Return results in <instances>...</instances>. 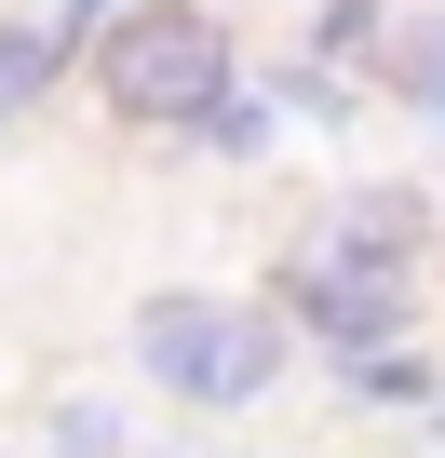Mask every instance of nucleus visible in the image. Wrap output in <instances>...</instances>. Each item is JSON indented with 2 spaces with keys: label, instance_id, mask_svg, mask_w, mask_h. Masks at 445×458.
I'll use <instances>...</instances> for the list:
<instances>
[{
  "label": "nucleus",
  "instance_id": "nucleus-1",
  "mask_svg": "<svg viewBox=\"0 0 445 458\" xmlns=\"http://www.w3.org/2000/svg\"><path fill=\"white\" fill-rule=\"evenodd\" d=\"M405 270H418V189H351V202H338V229L297 257V284H284V297H297V324H311V337H338V351L364 364V351H391V337H405V297H418Z\"/></svg>",
  "mask_w": 445,
  "mask_h": 458
},
{
  "label": "nucleus",
  "instance_id": "nucleus-2",
  "mask_svg": "<svg viewBox=\"0 0 445 458\" xmlns=\"http://www.w3.org/2000/svg\"><path fill=\"white\" fill-rule=\"evenodd\" d=\"M95 95L122 122H202L230 81V28L202 14V0H122V14L95 28Z\"/></svg>",
  "mask_w": 445,
  "mask_h": 458
},
{
  "label": "nucleus",
  "instance_id": "nucleus-3",
  "mask_svg": "<svg viewBox=\"0 0 445 458\" xmlns=\"http://www.w3.org/2000/svg\"><path fill=\"white\" fill-rule=\"evenodd\" d=\"M135 364L175 391V404H257L284 377V324L244 310V297H149L135 310Z\"/></svg>",
  "mask_w": 445,
  "mask_h": 458
},
{
  "label": "nucleus",
  "instance_id": "nucleus-4",
  "mask_svg": "<svg viewBox=\"0 0 445 458\" xmlns=\"http://www.w3.org/2000/svg\"><path fill=\"white\" fill-rule=\"evenodd\" d=\"M378 81H391L418 122H445V14H405V28L378 41Z\"/></svg>",
  "mask_w": 445,
  "mask_h": 458
},
{
  "label": "nucleus",
  "instance_id": "nucleus-5",
  "mask_svg": "<svg viewBox=\"0 0 445 458\" xmlns=\"http://www.w3.org/2000/svg\"><path fill=\"white\" fill-rule=\"evenodd\" d=\"M55 68H68V41H55V28H14V41H0V122H14Z\"/></svg>",
  "mask_w": 445,
  "mask_h": 458
},
{
  "label": "nucleus",
  "instance_id": "nucleus-6",
  "mask_svg": "<svg viewBox=\"0 0 445 458\" xmlns=\"http://www.w3.org/2000/svg\"><path fill=\"white\" fill-rule=\"evenodd\" d=\"M189 135H202V148H230V162H244V148H270V108H257V95H216V108H202Z\"/></svg>",
  "mask_w": 445,
  "mask_h": 458
},
{
  "label": "nucleus",
  "instance_id": "nucleus-7",
  "mask_svg": "<svg viewBox=\"0 0 445 458\" xmlns=\"http://www.w3.org/2000/svg\"><path fill=\"white\" fill-rule=\"evenodd\" d=\"M351 391H364V404H432V364H405V351H364V364H351Z\"/></svg>",
  "mask_w": 445,
  "mask_h": 458
},
{
  "label": "nucleus",
  "instance_id": "nucleus-8",
  "mask_svg": "<svg viewBox=\"0 0 445 458\" xmlns=\"http://www.w3.org/2000/svg\"><path fill=\"white\" fill-rule=\"evenodd\" d=\"M55 458H122V418L108 404H55Z\"/></svg>",
  "mask_w": 445,
  "mask_h": 458
},
{
  "label": "nucleus",
  "instance_id": "nucleus-9",
  "mask_svg": "<svg viewBox=\"0 0 445 458\" xmlns=\"http://www.w3.org/2000/svg\"><path fill=\"white\" fill-rule=\"evenodd\" d=\"M122 0H55V41H81V28H108Z\"/></svg>",
  "mask_w": 445,
  "mask_h": 458
}]
</instances>
